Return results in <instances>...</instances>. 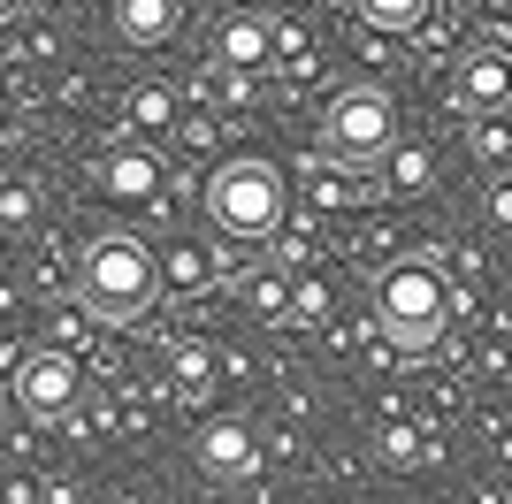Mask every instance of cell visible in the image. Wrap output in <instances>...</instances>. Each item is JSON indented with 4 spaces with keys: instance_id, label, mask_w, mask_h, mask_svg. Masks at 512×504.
<instances>
[{
    "instance_id": "cell-1",
    "label": "cell",
    "mask_w": 512,
    "mask_h": 504,
    "mask_svg": "<svg viewBox=\"0 0 512 504\" xmlns=\"http://www.w3.org/2000/svg\"><path fill=\"white\" fill-rule=\"evenodd\" d=\"M153 291H161V252L138 230H100L77 252V298H85V314L130 321L153 306Z\"/></svg>"
},
{
    "instance_id": "cell-2",
    "label": "cell",
    "mask_w": 512,
    "mask_h": 504,
    "mask_svg": "<svg viewBox=\"0 0 512 504\" xmlns=\"http://www.w3.org/2000/svg\"><path fill=\"white\" fill-rule=\"evenodd\" d=\"M283 214H291V184H283L276 161H260V153H237L207 176V222L237 245H260V237L283 230Z\"/></svg>"
},
{
    "instance_id": "cell-3",
    "label": "cell",
    "mask_w": 512,
    "mask_h": 504,
    "mask_svg": "<svg viewBox=\"0 0 512 504\" xmlns=\"http://www.w3.org/2000/svg\"><path fill=\"white\" fill-rule=\"evenodd\" d=\"M375 321H383V336H390V344H406V352L444 344V329H451L444 268H428V260H390V268L375 275Z\"/></svg>"
},
{
    "instance_id": "cell-4",
    "label": "cell",
    "mask_w": 512,
    "mask_h": 504,
    "mask_svg": "<svg viewBox=\"0 0 512 504\" xmlns=\"http://www.w3.org/2000/svg\"><path fill=\"white\" fill-rule=\"evenodd\" d=\"M398 146V107H390V92H375V84H352V92H337V100L321 107V153L337 168H375L383 153Z\"/></svg>"
},
{
    "instance_id": "cell-5",
    "label": "cell",
    "mask_w": 512,
    "mask_h": 504,
    "mask_svg": "<svg viewBox=\"0 0 512 504\" xmlns=\"http://www.w3.org/2000/svg\"><path fill=\"white\" fill-rule=\"evenodd\" d=\"M77 398H85V367H77V352H54V344H39V352L16 359V405L31 420H62L77 413Z\"/></svg>"
},
{
    "instance_id": "cell-6",
    "label": "cell",
    "mask_w": 512,
    "mask_h": 504,
    "mask_svg": "<svg viewBox=\"0 0 512 504\" xmlns=\"http://www.w3.org/2000/svg\"><path fill=\"white\" fill-rule=\"evenodd\" d=\"M92 184H100V199L153 207V199L169 191V161H161V146H146V138H115V146L92 161Z\"/></svg>"
},
{
    "instance_id": "cell-7",
    "label": "cell",
    "mask_w": 512,
    "mask_h": 504,
    "mask_svg": "<svg viewBox=\"0 0 512 504\" xmlns=\"http://www.w3.org/2000/svg\"><path fill=\"white\" fill-rule=\"evenodd\" d=\"M199 466H207L214 482H245V474H260V428H253V420H237V413L207 420V428H199Z\"/></svg>"
},
{
    "instance_id": "cell-8",
    "label": "cell",
    "mask_w": 512,
    "mask_h": 504,
    "mask_svg": "<svg viewBox=\"0 0 512 504\" xmlns=\"http://www.w3.org/2000/svg\"><path fill=\"white\" fill-rule=\"evenodd\" d=\"M214 62L237 69V77H245V69H268L276 62V23L253 16V8H230V16L214 23Z\"/></svg>"
},
{
    "instance_id": "cell-9",
    "label": "cell",
    "mask_w": 512,
    "mask_h": 504,
    "mask_svg": "<svg viewBox=\"0 0 512 504\" xmlns=\"http://www.w3.org/2000/svg\"><path fill=\"white\" fill-rule=\"evenodd\" d=\"M107 23H115V39H123V46H161V39L184 31V0H115Z\"/></svg>"
},
{
    "instance_id": "cell-10",
    "label": "cell",
    "mask_w": 512,
    "mask_h": 504,
    "mask_svg": "<svg viewBox=\"0 0 512 504\" xmlns=\"http://www.w3.org/2000/svg\"><path fill=\"white\" fill-rule=\"evenodd\" d=\"M123 123L153 146L161 130H176V92H169V84H138V92L123 100Z\"/></svg>"
},
{
    "instance_id": "cell-11",
    "label": "cell",
    "mask_w": 512,
    "mask_h": 504,
    "mask_svg": "<svg viewBox=\"0 0 512 504\" xmlns=\"http://www.w3.org/2000/svg\"><path fill=\"white\" fill-rule=\"evenodd\" d=\"M459 100H467V115H497L505 107V54H474L459 77Z\"/></svg>"
},
{
    "instance_id": "cell-12",
    "label": "cell",
    "mask_w": 512,
    "mask_h": 504,
    "mask_svg": "<svg viewBox=\"0 0 512 504\" xmlns=\"http://www.w3.org/2000/svg\"><path fill=\"white\" fill-rule=\"evenodd\" d=\"M428 8H436V0H352V16H360L367 31H383V39H406V31H421Z\"/></svg>"
},
{
    "instance_id": "cell-13",
    "label": "cell",
    "mask_w": 512,
    "mask_h": 504,
    "mask_svg": "<svg viewBox=\"0 0 512 504\" xmlns=\"http://www.w3.org/2000/svg\"><path fill=\"white\" fill-rule=\"evenodd\" d=\"M436 184V161H428V146H390L383 153V191H398V199H413V191Z\"/></svg>"
},
{
    "instance_id": "cell-14",
    "label": "cell",
    "mask_w": 512,
    "mask_h": 504,
    "mask_svg": "<svg viewBox=\"0 0 512 504\" xmlns=\"http://www.w3.org/2000/svg\"><path fill=\"white\" fill-rule=\"evenodd\" d=\"M161 283H169V291H207V283H214V252L176 245L169 260H161Z\"/></svg>"
},
{
    "instance_id": "cell-15",
    "label": "cell",
    "mask_w": 512,
    "mask_h": 504,
    "mask_svg": "<svg viewBox=\"0 0 512 504\" xmlns=\"http://www.w3.org/2000/svg\"><path fill=\"white\" fill-rule=\"evenodd\" d=\"M283 321H329V283L321 275H299V283H283Z\"/></svg>"
},
{
    "instance_id": "cell-16",
    "label": "cell",
    "mask_w": 512,
    "mask_h": 504,
    "mask_svg": "<svg viewBox=\"0 0 512 504\" xmlns=\"http://www.w3.org/2000/svg\"><path fill=\"white\" fill-rule=\"evenodd\" d=\"M169 375L184 382V390H207V382H214V352H207V344H176V352H169Z\"/></svg>"
},
{
    "instance_id": "cell-17",
    "label": "cell",
    "mask_w": 512,
    "mask_h": 504,
    "mask_svg": "<svg viewBox=\"0 0 512 504\" xmlns=\"http://www.w3.org/2000/svg\"><path fill=\"white\" fill-rule=\"evenodd\" d=\"M39 222V184H0V230H31Z\"/></svg>"
},
{
    "instance_id": "cell-18",
    "label": "cell",
    "mask_w": 512,
    "mask_h": 504,
    "mask_svg": "<svg viewBox=\"0 0 512 504\" xmlns=\"http://www.w3.org/2000/svg\"><path fill=\"white\" fill-rule=\"evenodd\" d=\"M85 336H92V314H85V306H62V314H46V344H54V352H77Z\"/></svg>"
},
{
    "instance_id": "cell-19",
    "label": "cell",
    "mask_w": 512,
    "mask_h": 504,
    "mask_svg": "<svg viewBox=\"0 0 512 504\" xmlns=\"http://www.w3.org/2000/svg\"><path fill=\"white\" fill-rule=\"evenodd\" d=\"M245 306L268 314V321H283V275H253V283H245Z\"/></svg>"
},
{
    "instance_id": "cell-20",
    "label": "cell",
    "mask_w": 512,
    "mask_h": 504,
    "mask_svg": "<svg viewBox=\"0 0 512 504\" xmlns=\"http://www.w3.org/2000/svg\"><path fill=\"white\" fill-rule=\"evenodd\" d=\"M474 161L505 168V130H497V115H474Z\"/></svg>"
},
{
    "instance_id": "cell-21",
    "label": "cell",
    "mask_w": 512,
    "mask_h": 504,
    "mask_svg": "<svg viewBox=\"0 0 512 504\" xmlns=\"http://www.w3.org/2000/svg\"><path fill=\"white\" fill-rule=\"evenodd\" d=\"M383 459L413 466V459H421V428H406V420H398V428H383Z\"/></svg>"
},
{
    "instance_id": "cell-22",
    "label": "cell",
    "mask_w": 512,
    "mask_h": 504,
    "mask_svg": "<svg viewBox=\"0 0 512 504\" xmlns=\"http://www.w3.org/2000/svg\"><path fill=\"white\" fill-rule=\"evenodd\" d=\"M360 191L344 184V176H314V207H352Z\"/></svg>"
},
{
    "instance_id": "cell-23",
    "label": "cell",
    "mask_w": 512,
    "mask_h": 504,
    "mask_svg": "<svg viewBox=\"0 0 512 504\" xmlns=\"http://www.w3.org/2000/svg\"><path fill=\"white\" fill-rule=\"evenodd\" d=\"M8 130H16V115H8V100H0V138H8Z\"/></svg>"
},
{
    "instance_id": "cell-24",
    "label": "cell",
    "mask_w": 512,
    "mask_h": 504,
    "mask_svg": "<svg viewBox=\"0 0 512 504\" xmlns=\"http://www.w3.org/2000/svg\"><path fill=\"white\" fill-rule=\"evenodd\" d=\"M16 8H23V0H0V23H16Z\"/></svg>"
}]
</instances>
